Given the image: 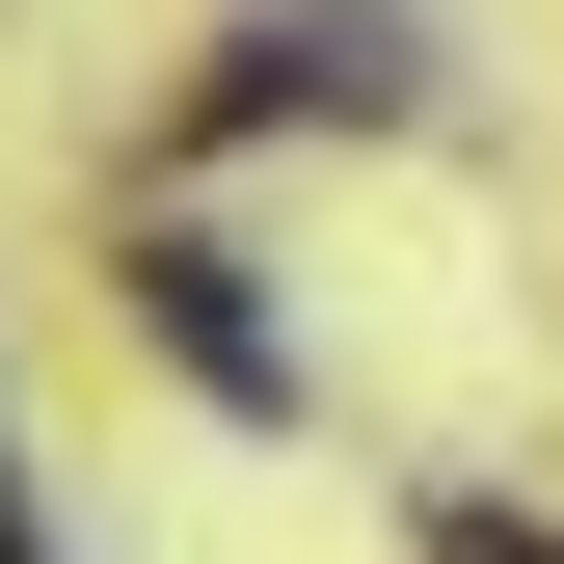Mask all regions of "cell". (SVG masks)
Listing matches in <instances>:
<instances>
[{
	"mask_svg": "<svg viewBox=\"0 0 564 564\" xmlns=\"http://www.w3.org/2000/svg\"><path fill=\"white\" fill-rule=\"evenodd\" d=\"M296 108H431V54H403L377 0H349V28H242L216 54V134H296Z\"/></svg>",
	"mask_w": 564,
	"mask_h": 564,
	"instance_id": "1",
	"label": "cell"
},
{
	"mask_svg": "<svg viewBox=\"0 0 564 564\" xmlns=\"http://www.w3.org/2000/svg\"><path fill=\"white\" fill-rule=\"evenodd\" d=\"M134 296H162V349H188L216 403H296V377H269V323H242V269H216V242H134Z\"/></svg>",
	"mask_w": 564,
	"mask_h": 564,
	"instance_id": "2",
	"label": "cell"
},
{
	"mask_svg": "<svg viewBox=\"0 0 564 564\" xmlns=\"http://www.w3.org/2000/svg\"><path fill=\"white\" fill-rule=\"evenodd\" d=\"M457 564H538V538H484V511H457Z\"/></svg>",
	"mask_w": 564,
	"mask_h": 564,
	"instance_id": "3",
	"label": "cell"
}]
</instances>
